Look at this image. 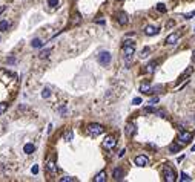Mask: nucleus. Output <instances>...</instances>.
<instances>
[{
    "mask_svg": "<svg viewBox=\"0 0 195 182\" xmlns=\"http://www.w3.org/2000/svg\"><path fill=\"white\" fill-rule=\"evenodd\" d=\"M163 176H164V181L166 182H175L177 181V173L175 170L169 167V165H164L163 167Z\"/></svg>",
    "mask_w": 195,
    "mask_h": 182,
    "instance_id": "nucleus-1",
    "label": "nucleus"
},
{
    "mask_svg": "<svg viewBox=\"0 0 195 182\" xmlns=\"http://www.w3.org/2000/svg\"><path fill=\"white\" fill-rule=\"evenodd\" d=\"M103 132H105V127H103L101 124L94 122V124H89L88 126V133H89L91 136H99V135H101Z\"/></svg>",
    "mask_w": 195,
    "mask_h": 182,
    "instance_id": "nucleus-2",
    "label": "nucleus"
},
{
    "mask_svg": "<svg viewBox=\"0 0 195 182\" xmlns=\"http://www.w3.org/2000/svg\"><path fill=\"white\" fill-rule=\"evenodd\" d=\"M111 54L108 52V51H103L99 54V63L101 64V66H108V64L111 63Z\"/></svg>",
    "mask_w": 195,
    "mask_h": 182,
    "instance_id": "nucleus-3",
    "label": "nucleus"
},
{
    "mask_svg": "<svg viewBox=\"0 0 195 182\" xmlns=\"http://www.w3.org/2000/svg\"><path fill=\"white\" fill-rule=\"evenodd\" d=\"M115 144H117V139H115V136H112V135L106 136L105 141H103V146H105V148H108V150L114 148V147H115Z\"/></svg>",
    "mask_w": 195,
    "mask_h": 182,
    "instance_id": "nucleus-4",
    "label": "nucleus"
},
{
    "mask_svg": "<svg viewBox=\"0 0 195 182\" xmlns=\"http://www.w3.org/2000/svg\"><path fill=\"white\" fill-rule=\"evenodd\" d=\"M178 141H180V144H189L192 141V133L191 132H181L178 135Z\"/></svg>",
    "mask_w": 195,
    "mask_h": 182,
    "instance_id": "nucleus-5",
    "label": "nucleus"
},
{
    "mask_svg": "<svg viewBox=\"0 0 195 182\" xmlns=\"http://www.w3.org/2000/svg\"><path fill=\"white\" fill-rule=\"evenodd\" d=\"M180 37H181V32H174V34H171V35L166 37L164 43H166V45H175Z\"/></svg>",
    "mask_w": 195,
    "mask_h": 182,
    "instance_id": "nucleus-6",
    "label": "nucleus"
},
{
    "mask_svg": "<svg viewBox=\"0 0 195 182\" xmlns=\"http://www.w3.org/2000/svg\"><path fill=\"white\" fill-rule=\"evenodd\" d=\"M134 162H135V165H138V167H144V165H148L149 159H148V156H144V155H138V156L134 159Z\"/></svg>",
    "mask_w": 195,
    "mask_h": 182,
    "instance_id": "nucleus-7",
    "label": "nucleus"
},
{
    "mask_svg": "<svg viewBox=\"0 0 195 182\" xmlns=\"http://www.w3.org/2000/svg\"><path fill=\"white\" fill-rule=\"evenodd\" d=\"M135 52V46L134 45H123V54L126 58H131Z\"/></svg>",
    "mask_w": 195,
    "mask_h": 182,
    "instance_id": "nucleus-8",
    "label": "nucleus"
},
{
    "mask_svg": "<svg viewBox=\"0 0 195 182\" xmlns=\"http://www.w3.org/2000/svg\"><path fill=\"white\" fill-rule=\"evenodd\" d=\"M112 178L115 179V181H121V179L124 178V170L120 168V167L114 168V171H112Z\"/></svg>",
    "mask_w": 195,
    "mask_h": 182,
    "instance_id": "nucleus-9",
    "label": "nucleus"
},
{
    "mask_svg": "<svg viewBox=\"0 0 195 182\" xmlns=\"http://www.w3.org/2000/svg\"><path fill=\"white\" fill-rule=\"evenodd\" d=\"M158 31H160V28H157V26H146L144 28V34L146 35H157L158 34Z\"/></svg>",
    "mask_w": 195,
    "mask_h": 182,
    "instance_id": "nucleus-10",
    "label": "nucleus"
},
{
    "mask_svg": "<svg viewBox=\"0 0 195 182\" xmlns=\"http://www.w3.org/2000/svg\"><path fill=\"white\" fill-rule=\"evenodd\" d=\"M135 132H137V126H135V124H132V122H131V124L126 126V135L128 136H134Z\"/></svg>",
    "mask_w": 195,
    "mask_h": 182,
    "instance_id": "nucleus-11",
    "label": "nucleus"
},
{
    "mask_svg": "<svg viewBox=\"0 0 195 182\" xmlns=\"http://www.w3.org/2000/svg\"><path fill=\"white\" fill-rule=\"evenodd\" d=\"M128 21H129V19H128L126 12H123V11H121V12H118V23H120V25H126Z\"/></svg>",
    "mask_w": 195,
    "mask_h": 182,
    "instance_id": "nucleus-12",
    "label": "nucleus"
},
{
    "mask_svg": "<svg viewBox=\"0 0 195 182\" xmlns=\"http://www.w3.org/2000/svg\"><path fill=\"white\" fill-rule=\"evenodd\" d=\"M105 181H106V173L105 171H100V173L94 178V182H105Z\"/></svg>",
    "mask_w": 195,
    "mask_h": 182,
    "instance_id": "nucleus-13",
    "label": "nucleus"
},
{
    "mask_svg": "<svg viewBox=\"0 0 195 182\" xmlns=\"http://www.w3.org/2000/svg\"><path fill=\"white\" fill-rule=\"evenodd\" d=\"M181 150V144H171L169 146V152L171 153H178Z\"/></svg>",
    "mask_w": 195,
    "mask_h": 182,
    "instance_id": "nucleus-14",
    "label": "nucleus"
},
{
    "mask_svg": "<svg viewBox=\"0 0 195 182\" xmlns=\"http://www.w3.org/2000/svg\"><path fill=\"white\" fill-rule=\"evenodd\" d=\"M34 146H32V144H25V147H23V152L26 153V155H31L32 152H34Z\"/></svg>",
    "mask_w": 195,
    "mask_h": 182,
    "instance_id": "nucleus-15",
    "label": "nucleus"
},
{
    "mask_svg": "<svg viewBox=\"0 0 195 182\" xmlns=\"http://www.w3.org/2000/svg\"><path fill=\"white\" fill-rule=\"evenodd\" d=\"M31 46H32V47H35V49H39V47L43 46V43H42L40 38H34V40L31 41Z\"/></svg>",
    "mask_w": 195,
    "mask_h": 182,
    "instance_id": "nucleus-16",
    "label": "nucleus"
},
{
    "mask_svg": "<svg viewBox=\"0 0 195 182\" xmlns=\"http://www.w3.org/2000/svg\"><path fill=\"white\" fill-rule=\"evenodd\" d=\"M8 28H9V21L8 20H2V21H0V32L8 31Z\"/></svg>",
    "mask_w": 195,
    "mask_h": 182,
    "instance_id": "nucleus-17",
    "label": "nucleus"
},
{
    "mask_svg": "<svg viewBox=\"0 0 195 182\" xmlns=\"http://www.w3.org/2000/svg\"><path fill=\"white\" fill-rule=\"evenodd\" d=\"M155 67H157V61H152V63H149L148 66H146V72L152 73V72L155 71Z\"/></svg>",
    "mask_w": 195,
    "mask_h": 182,
    "instance_id": "nucleus-18",
    "label": "nucleus"
},
{
    "mask_svg": "<svg viewBox=\"0 0 195 182\" xmlns=\"http://www.w3.org/2000/svg\"><path fill=\"white\" fill-rule=\"evenodd\" d=\"M140 90L144 92V93H151V92H152V87H151L149 84H142V86H140Z\"/></svg>",
    "mask_w": 195,
    "mask_h": 182,
    "instance_id": "nucleus-19",
    "label": "nucleus"
},
{
    "mask_svg": "<svg viewBox=\"0 0 195 182\" xmlns=\"http://www.w3.org/2000/svg\"><path fill=\"white\" fill-rule=\"evenodd\" d=\"M180 181H181V182H186V181L189 182V181H192V178H191L189 174H186L185 171H183V173H180Z\"/></svg>",
    "mask_w": 195,
    "mask_h": 182,
    "instance_id": "nucleus-20",
    "label": "nucleus"
},
{
    "mask_svg": "<svg viewBox=\"0 0 195 182\" xmlns=\"http://www.w3.org/2000/svg\"><path fill=\"white\" fill-rule=\"evenodd\" d=\"M46 168H48L49 173H56V170H57V167H56V164H54V162H48Z\"/></svg>",
    "mask_w": 195,
    "mask_h": 182,
    "instance_id": "nucleus-21",
    "label": "nucleus"
},
{
    "mask_svg": "<svg viewBox=\"0 0 195 182\" xmlns=\"http://www.w3.org/2000/svg\"><path fill=\"white\" fill-rule=\"evenodd\" d=\"M72 136H74L72 130H68L66 133H65V141H72Z\"/></svg>",
    "mask_w": 195,
    "mask_h": 182,
    "instance_id": "nucleus-22",
    "label": "nucleus"
},
{
    "mask_svg": "<svg viewBox=\"0 0 195 182\" xmlns=\"http://www.w3.org/2000/svg\"><path fill=\"white\" fill-rule=\"evenodd\" d=\"M42 96H43V98H49V96H51V90L48 87H45L42 90Z\"/></svg>",
    "mask_w": 195,
    "mask_h": 182,
    "instance_id": "nucleus-23",
    "label": "nucleus"
},
{
    "mask_svg": "<svg viewBox=\"0 0 195 182\" xmlns=\"http://www.w3.org/2000/svg\"><path fill=\"white\" fill-rule=\"evenodd\" d=\"M49 54H51V49H45V51H42L40 52V58H48V57H49Z\"/></svg>",
    "mask_w": 195,
    "mask_h": 182,
    "instance_id": "nucleus-24",
    "label": "nucleus"
},
{
    "mask_svg": "<svg viewBox=\"0 0 195 182\" xmlns=\"http://www.w3.org/2000/svg\"><path fill=\"white\" fill-rule=\"evenodd\" d=\"M77 179L75 178H71V176H65V178H62L60 179V182H75Z\"/></svg>",
    "mask_w": 195,
    "mask_h": 182,
    "instance_id": "nucleus-25",
    "label": "nucleus"
},
{
    "mask_svg": "<svg viewBox=\"0 0 195 182\" xmlns=\"http://www.w3.org/2000/svg\"><path fill=\"white\" fill-rule=\"evenodd\" d=\"M6 109H8V104L6 103H0V115H3L5 112H6Z\"/></svg>",
    "mask_w": 195,
    "mask_h": 182,
    "instance_id": "nucleus-26",
    "label": "nucleus"
},
{
    "mask_svg": "<svg viewBox=\"0 0 195 182\" xmlns=\"http://www.w3.org/2000/svg\"><path fill=\"white\" fill-rule=\"evenodd\" d=\"M157 11H160V12H166V6L163 3H158V5H157Z\"/></svg>",
    "mask_w": 195,
    "mask_h": 182,
    "instance_id": "nucleus-27",
    "label": "nucleus"
},
{
    "mask_svg": "<svg viewBox=\"0 0 195 182\" xmlns=\"http://www.w3.org/2000/svg\"><path fill=\"white\" fill-rule=\"evenodd\" d=\"M48 5H49V6H52V8H56L57 5H58V0H48Z\"/></svg>",
    "mask_w": 195,
    "mask_h": 182,
    "instance_id": "nucleus-28",
    "label": "nucleus"
},
{
    "mask_svg": "<svg viewBox=\"0 0 195 182\" xmlns=\"http://www.w3.org/2000/svg\"><path fill=\"white\" fill-rule=\"evenodd\" d=\"M148 54H149V47H144V49L142 51V58L148 57Z\"/></svg>",
    "mask_w": 195,
    "mask_h": 182,
    "instance_id": "nucleus-29",
    "label": "nucleus"
},
{
    "mask_svg": "<svg viewBox=\"0 0 195 182\" xmlns=\"http://www.w3.org/2000/svg\"><path fill=\"white\" fill-rule=\"evenodd\" d=\"M140 103H142V98H134V100H132V104H134V106H138Z\"/></svg>",
    "mask_w": 195,
    "mask_h": 182,
    "instance_id": "nucleus-30",
    "label": "nucleus"
},
{
    "mask_svg": "<svg viewBox=\"0 0 195 182\" xmlns=\"http://www.w3.org/2000/svg\"><path fill=\"white\" fill-rule=\"evenodd\" d=\"M158 103V96H154V98H151V101H149V104H157Z\"/></svg>",
    "mask_w": 195,
    "mask_h": 182,
    "instance_id": "nucleus-31",
    "label": "nucleus"
},
{
    "mask_svg": "<svg viewBox=\"0 0 195 182\" xmlns=\"http://www.w3.org/2000/svg\"><path fill=\"white\" fill-rule=\"evenodd\" d=\"M144 112H146V113H152V112H155V109H154V107H146Z\"/></svg>",
    "mask_w": 195,
    "mask_h": 182,
    "instance_id": "nucleus-32",
    "label": "nucleus"
},
{
    "mask_svg": "<svg viewBox=\"0 0 195 182\" xmlns=\"http://www.w3.org/2000/svg\"><path fill=\"white\" fill-rule=\"evenodd\" d=\"M194 15H195V11H192V12L186 14V15H185V19H191V17H194Z\"/></svg>",
    "mask_w": 195,
    "mask_h": 182,
    "instance_id": "nucleus-33",
    "label": "nucleus"
},
{
    "mask_svg": "<svg viewBox=\"0 0 195 182\" xmlns=\"http://www.w3.org/2000/svg\"><path fill=\"white\" fill-rule=\"evenodd\" d=\"M8 63H9V64H14V63H15V58H14V57H9V58H8Z\"/></svg>",
    "mask_w": 195,
    "mask_h": 182,
    "instance_id": "nucleus-34",
    "label": "nucleus"
},
{
    "mask_svg": "<svg viewBox=\"0 0 195 182\" xmlns=\"http://www.w3.org/2000/svg\"><path fill=\"white\" fill-rule=\"evenodd\" d=\"M32 173H34V174L39 173V167H37V165H34V167H32Z\"/></svg>",
    "mask_w": 195,
    "mask_h": 182,
    "instance_id": "nucleus-35",
    "label": "nucleus"
},
{
    "mask_svg": "<svg viewBox=\"0 0 195 182\" xmlns=\"http://www.w3.org/2000/svg\"><path fill=\"white\" fill-rule=\"evenodd\" d=\"M5 11H6V6H0V15H2Z\"/></svg>",
    "mask_w": 195,
    "mask_h": 182,
    "instance_id": "nucleus-36",
    "label": "nucleus"
},
{
    "mask_svg": "<svg viewBox=\"0 0 195 182\" xmlns=\"http://www.w3.org/2000/svg\"><path fill=\"white\" fill-rule=\"evenodd\" d=\"M58 110H60V113H65V112H66V107H65V106H62Z\"/></svg>",
    "mask_w": 195,
    "mask_h": 182,
    "instance_id": "nucleus-37",
    "label": "nucleus"
},
{
    "mask_svg": "<svg viewBox=\"0 0 195 182\" xmlns=\"http://www.w3.org/2000/svg\"><path fill=\"white\" fill-rule=\"evenodd\" d=\"M124 153H126V150H124V148H123V150H121V152H120V153H118V156H120V158H121V156H123V155H124Z\"/></svg>",
    "mask_w": 195,
    "mask_h": 182,
    "instance_id": "nucleus-38",
    "label": "nucleus"
},
{
    "mask_svg": "<svg viewBox=\"0 0 195 182\" xmlns=\"http://www.w3.org/2000/svg\"><path fill=\"white\" fill-rule=\"evenodd\" d=\"M192 61H195V51H194V57H192Z\"/></svg>",
    "mask_w": 195,
    "mask_h": 182,
    "instance_id": "nucleus-39",
    "label": "nucleus"
},
{
    "mask_svg": "<svg viewBox=\"0 0 195 182\" xmlns=\"http://www.w3.org/2000/svg\"><path fill=\"white\" fill-rule=\"evenodd\" d=\"M192 152H195V146H192Z\"/></svg>",
    "mask_w": 195,
    "mask_h": 182,
    "instance_id": "nucleus-40",
    "label": "nucleus"
},
{
    "mask_svg": "<svg viewBox=\"0 0 195 182\" xmlns=\"http://www.w3.org/2000/svg\"><path fill=\"white\" fill-rule=\"evenodd\" d=\"M0 40H2V38H0Z\"/></svg>",
    "mask_w": 195,
    "mask_h": 182,
    "instance_id": "nucleus-41",
    "label": "nucleus"
}]
</instances>
